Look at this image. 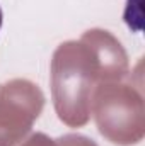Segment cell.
<instances>
[{
    "mask_svg": "<svg viewBox=\"0 0 145 146\" xmlns=\"http://www.w3.org/2000/svg\"><path fill=\"white\" fill-rule=\"evenodd\" d=\"M2 22H3V14H2V9H0V29H2Z\"/></svg>",
    "mask_w": 145,
    "mask_h": 146,
    "instance_id": "cell-1",
    "label": "cell"
}]
</instances>
